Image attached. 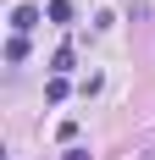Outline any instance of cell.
<instances>
[{
    "label": "cell",
    "instance_id": "cell-1",
    "mask_svg": "<svg viewBox=\"0 0 155 160\" xmlns=\"http://www.w3.org/2000/svg\"><path fill=\"white\" fill-rule=\"evenodd\" d=\"M11 28H17V39H22L28 28H39V6H17V11H11Z\"/></svg>",
    "mask_w": 155,
    "mask_h": 160
},
{
    "label": "cell",
    "instance_id": "cell-2",
    "mask_svg": "<svg viewBox=\"0 0 155 160\" xmlns=\"http://www.w3.org/2000/svg\"><path fill=\"white\" fill-rule=\"evenodd\" d=\"M50 72H56V78H67V72H72V44H61L56 55H50Z\"/></svg>",
    "mask_w": 155,
    "mask_h": 160
},
{
    "label": "cell",
    "instance_id": "cell-3",
    "mask_svg": "<svg viewBox=\"0 0 155 160\" xmlns=\"http://www.w3.org/2000/svg\"><path fill=\"white\" fill-rule=\"evenodd\" d=\"M45 17H50V22H72V0H50Z\"/></svg>",
    "mask_w": 155,
    "mask_h": 160
},
{
    "label": "cell",
    "instance_id": "cell-4",
    "mask_svg": "<svg viewBox=\"0 0 155 160\" xmlns=\"http://www.w3.org/2000/svg\"><path fill=\"white\" fill-rule=\"evenodd\" d=\"M45 99H67V78H50L45 83Z\"/></svg>",
    "mask_w": 155,
    "mask_h": 160
},
{
    "label": "cell",
    "instance_id": "cell-5",
    "mask_svg": "<svg viewBox=\"0 0 155 160\" xmlns=\"http://www.w3.org/2000/svg\"><path fill=\"white\" fill-rule=\"evenodd\" d=\"M61 160H94V155H89V149H67Z\"/></svg>",
    "mask_w": 155,
    "mask_h": 160
}]
</instances>
